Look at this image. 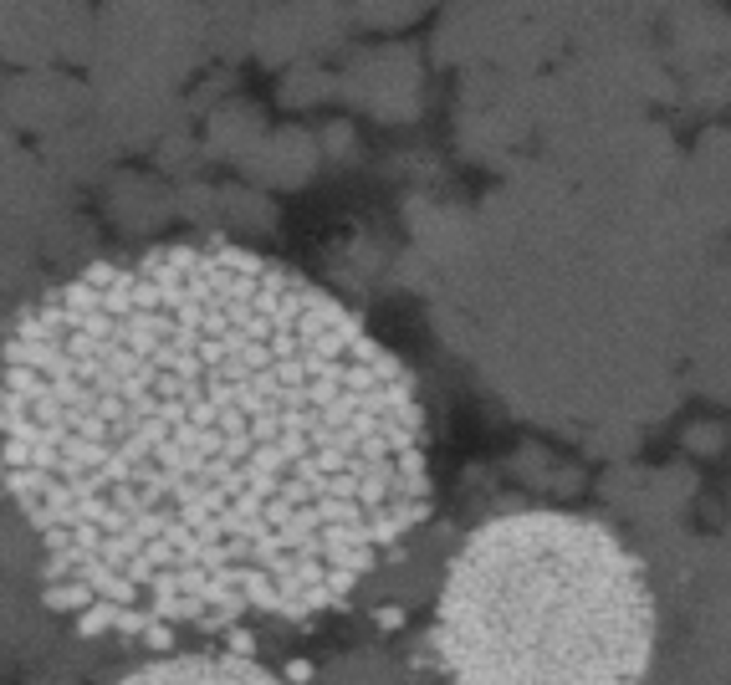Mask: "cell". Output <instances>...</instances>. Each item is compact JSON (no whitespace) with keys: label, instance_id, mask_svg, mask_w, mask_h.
<instances>
[{"label":"cell","instance_id":"cell-1","mask_svg":"<svg viewBox=\"0 0 731 685\" xmlns=\"http://www.w3.org/2000/svg\"><path fill=\"white\" fill-rule=\"evenodd\" d=\"M0 481L82 634L302 624L429 517L425 410L333 292L179 241L92 261L16 317Z\"/></svg>","mask_w":731,"mask_h":685},{"label":"cell","instance_id":"cell-2","mask_svg":"<svg viewBox=\"0 0 731 685\" xmlns=\"http://www.w3.org/2000/svg\"><path fill=\"white\" fill-rule=\"evenodd\" d=\"M435 645L455 685H644L655 598L608 527L506 512L450 562Z\"/></svg>","mask_w":731,"mask_h":685},{"label":"cell","instance_id":"cell-3","mask_svg":"<svg viewBox=\"0 0 731 685\" xmlns=\"http://www.w3.org/2000/svg\"><path fill=\"white\" fill-rule=\"evenodd\" d=\"M118 685H282L271 670L251 665L241 655H174L123 675Z\"/></svg>","mask_w":731,"mask_h":685}]
</instances>
